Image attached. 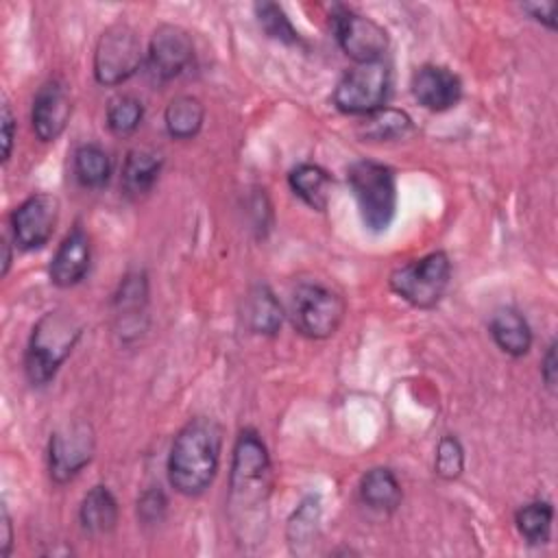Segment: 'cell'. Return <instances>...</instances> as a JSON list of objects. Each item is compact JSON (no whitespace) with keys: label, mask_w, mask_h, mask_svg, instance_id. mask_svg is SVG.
Wrapping results in <instances>:
<instances>
[{"label":"cell","mask_w":558,"mask_h":558,"mask_svg":"<svg viewBox=\"0 0 558 558\" xmlns=\"http://www.w3.org/2000/svg\"><path fill=\"white\" fill-rule=\"evenodd\" d=\"M390 94V70L384 61L355 63L333 89V107L347 116H371L386 107Z\"/></svg>","instance_id":"cell-8"},{"label":"cell","mask_w":558,"mask_h":558,"mask_svg":"<svg viewBox=\"0 0 558 558\" xmlns=\"http://www.w3.org/2000/svg\"><path fill=\"white\" fill-rule=\"evenodd\" d=\"M412 131V120L405 111L399 109H379L368 116V120L362 124V133L368 140L375 142H390L401 140Z\"/></svg>","instance_id":"cell-27"},{"label":"cell","mask_w":558,"mask_h":558,"mask_svg":"<svg viewBox=\"0 0 558 558\" xmlns=\"http://www.w3.org/2000/svg\"><path fill=\"white\" fill-rule=\"evenodd\" d=\"M244 320L253 333L275 336L283 323V310L279 299L266 283H257L244 299Z\"/></svg>","instance_id":"cell-19"},{"label":"cell","mask_w":558,"mask_h":558,"mask_svg":"<svg viewBox=\"0 0 558 558\" xmlns=\"http://www.w3.org/2000/svg\"><path fill=\"white\" fill-rule=\"evenodd\" d=\"M360 499L364 506L377 512H392L401 506L403 490L397 475L386 466L366 471L360 480Z\"/></svg>","instance_id":"cell-20"},{"label":"cell","mask_w":558,"mask_h":558,"mask_svg":"<svg viewBox=\"0 0 558 558\" xmlns=\"http://www.w3.org/2000/svg\"><path fill=\"white\" fill-rule=\"evenodd\" d=\"M318 523H320V501L318 497H305L294 514L288 521V543L292 551L303 554L305 545H312L316 534H318Z\"/></svg>","instance_id":"cell-26"},{"label":"cell","mask_w":558,"mask_h":558,"mask_svg":"<svg viewBox=\"0 0 558 558\" xmlns=\"http://www.w3.org/2000/svg\"><path fill=\"white\" fill-rule=\"evenodd\" d=\"M290 190L312 209L325 211L329 205L331 192V177L325 168L316 163H299L288 174Z\"/></svg>","instance_id":"cell-22"},{"label":"cell","mask_w":558,"mask_h":558,"mask_svg":"<svg viewBox=\"0 0 558 558\" xmlns=\"http://www.w3.org/2000/svg\"><path fill=\"white\" fill-rule=\"evenodd\" d=\"M203 122H205V107L196 96H190V94L174 96L163 111L166 131L174 140H192L194 135H198Z\"/></svg>","instance_id":"cell-23"},{"label":"cell","mask_w":558,"mask_h":558,"mask_svg":"<svg viewBox=\"0 0 558 558\" xmlns=\"http://www.w3.org/2000/svg\"><path fill=\"white\" fill-rule=\"evenodd\" d=\"M347 314V303L340 292L320 281H299L288 301L292 327L312 340L333 336Z\"/></svg>","instance_id":"cell-5"},{"label":"cell","mask_w":558,"mask_h":558,"mask_svg":"<svg viewBox=\"0 0 558 558\" xmlns=\"http://www.w3.org/2000/svg\"><path fill=\"white\" fill-rule=\"evenodd\" d=\"M168 508V499L163 495V490L159 486H150L146 488L140 499H137V517L140 521H144L146 525H155L163 519Z\"/></svg>","instance_id":"cell-31"},{"label":"cell","mask_w":558,"mask_h":558,"mask_svg":"<svg viewBox=\"0 0 558 558\" xmlns=\"http://www.w3.org/2000/svg\"><path fill=\"white\" fill-rule=\"evenodd\" d=\"M488 331L495 344L512 357H521L532 347V329L525 316L514 307H499L493 312Z\"/></svg>","instance_id":"cell-18"},{"label":"cell","mask_w":558,"mask_h":558,"mask_svg":"<svg viewBox=\"0 0 558 558\" xmlns=\"http://www.w3.org/2000/svg\"><path fill=\"white\" fill-rule=\"evenodd\" d=\"M96 438L85 421H74L59 427L48 442V471L52 482L65 484L74 480L94 458Z\"/></svg>","instance_id":"cell-10"},{"label":"cell","mask_w":558,"mask_h":558,"mask_svg":"<svg viewBox=\"0 0 558 558\" xmlns=\"http://www.w3.org/2000/svg\"><path fill=\"white\" fill-rule=\"evenodd\" d=\"M222 427L209 416L190 418L174 436L168 453L170 486L185 495H203L220 466Z\"/></svg>","instance_id":"cell-1"},{"label":"cell","mask_w":558,"mask_h":558,"mask_svg":"<svg viewBox=\"0 0 558 558\" xmlns=\"http://www.w3.org/2000/svg\"><path fill=\"white\" fill-rule=\"evenodd\" d=\"M541 377L545 386L554 392L556 390V379H558V360H556V342H551L545 351V357L541 362Z\"/></svg>","instance_id":"cell-34"},{"label":"cell","mask_w":558,"mask_h":558,"mask_svg":"<svg viewBox=\"0 0 558 558\" xmlns=\"http://www.w3.org/2000/svg\"><path fill=\"white\" fill-rule=\"evenodd\" d=\"M11 545H13V525H11L9 510L2 504V508H0V556L2 558H7L11 554Z\"/></svg>","instance_id":"cell-35"},{"label":"cell","mask_w":558,"mask_h":558,"mask_svg":"<svg viewBox=\"0 0 558 558\" xmlns=\"http://www.w3.org/2000/svg\"><path fill=\"white\" fill-rule=\"evenodd\" d=\"M59 222V198L48 192H37L24 198L11 211L13 242L22 251H37L48 244Z\"/></svg>","instance_id":"cell-11"},{"label":"cell","mask_w":558,"mask_h":558,"mask_svg":"<svg viewBox=\"0 0 558 558\" xmlns=\"http://www.w3.org/2000/svg\"><path fill=\"white\" fill-rule=\"evenodd\" d=\"M92 264V240L83 227H74L57 246L48 277L57 288H74L85 279Z\"/></svg>","instance_id":"cell-15"},{"label":"cell","mask_w":558,"mask_h":558,"mask_svg":"<svg viewBox=\"0 0 558 558\" xmlns=\"http://www.w3.org/2000/svg\"><path fill=\"white\" fill-rule=\"evenodd\" d=\"M13 140H15V118L11 111V105L4 100L2 102V161L7 163L13 150Z\"/></svg>","instance_id":"cell-33"},{"label":"cell","mask_w":558,"mask_h":558,"mask_svg":"<svg viewBox=\"0 0 558 558\" xmlns=\"http://www.w3.org/2000/svg\"><path fill=\"white\" fill-rule=\"evenodd\" d=\"M144 63V48L137 31L116 22L102 31L94 50V76L105 87L126 83Z\"/></svg>","instance_id":"cell-7"},{"label":"cell","mask_w":558,"mask_h":558,"mask_svg":"<svg viewBox=\"0 0 558 558\" xmlns=\"http://www.w3.org/2000/svg\"><path fill=\"white\" fill-rule=\"evenodd\" d=\"M410 89L423 109L436 113L456 107L462 98L460 76L453 70L436 63H425L416 68L410 81Z\"/></svg>","instance_id":"cell-14"},{"label":"cell","mask_w":558,"mask_h":558,"mask_svg":"<svg viewBox=\"0 0 558 558\" xmlns=\"http://www.w3.org/2000/svg\"><path fill=\"white\" fill-rule=\"evenodd\" d=\"M74 177L83 187H102L111 177V157L98 144H81L74 150Z\"/></svg>","instance_id":"cell-24"},{"label":"cell","mask_w":558,"mask_h":558,"mask_svg":"<svg viewBox=\"0 0 558 558\" xmlns=\"http://www.w3.org/2000/svg\"><path fill=\"white\" fill-rule=\"evenodd\" d=\"M194 59V44L185 28L177 24H159L148 41L146 63L155 81L166 83L181 76Z\"/></svg>","instance_id":"cell-12"},{"label":"cell","mask_w":558,"mask_h":558,"mask_svg":"<svg viewBox=\"0 0 558 558\" xmlns=\"http://www.w3.org/2000/svg\"><path fill=\"white\" fill-rule=\"evenodd\" d=\"M347 183L364 227L373 233L386 231L397 211L395 172L379 161L357 159L347 168Z\"/></svg>","instance_id":"cell-4"},{"label":"cell","mask_w":558,"mask_h":558,"mask_svg":"<svg viewBox=\"0 0 558 558\" xmlns=\"http://www.w3.org/2000/svg\"><path fill=\"white\" fill-rule=\"evenodd\" d=\"M163 168V157L161 153L146 148V146H135L126 153L124 163H122V190L131 198H140L153 190L157 183L159 174Z\"/></svg>","instance_id":"cell-16"},{"label":"cell","mask_w":558,"mask_h":558,"mask_svg":"<svg viewBox=\"0 0 558 558\" xmlns=\"http://www.w3.org/2000/svg\"><path fill=\"white\" fill-rule=\"evenodd\" d=\"M331 28L340 50L355 63L381 61L390 44L388 31L379 22L349 7H336L331 15Z\"/></svg>","instance_id":"cell-9"},{"label":"cell","mask_w":558,"mask_h":558,"mask_svg":"<svg viewBox=\"0 0 558 558\" xmlns=\"http://www.w3.org/2000/svg\"><path fill=\"white\" fill-rule=\"evenodd\" d=\"M72 118V96L63 81L41 83L31 105V126L39 142H54Z\"/></svg>","instance_id":"cell-13"},{"label":"cell","mask_w":558,"mask_h":558,"mask_svg":"<svg viewBox=\"0 0 558 558\" xmlns=\"http://www.w3.org/2000/svg\"><path fill=\"white\" fill-rule=\"evenodd\" d=\"M462 469H464V449L456 436L445 434L436 447L434 471L442 480H456L460 477Z\"/></svg>","instance_id":"cell-30"},{"label":"cell","mask_w":558,"mask_h":558,"mask_svg":"<svg viewBox=\"0 0 558 558\" xmlns=\"http://www.w3.org/2000/svg\"><path fill=\"white\" fill-rule=\"evenodd\" d=\"M118 514H120L118 501H116L113 493L102 484L89 488L78 506L81 527L96 536L109 534L118 523Z\"/></svg>","instance_id":"cell-21"},{"label":"cell","mask_w":558,"mask_h":558,"mask_svg":"<svg viewBox=\"0 0 558 558\" xmlns=\"http://www.w3.org/2000/svg\"><path fill=\"white\" fill-rule=\"evenodd\" d=\"M272 466L262 436L253 427L240 429L229 473V510L233 523L251 534V521H259L272 486Z\"/></svg>","instance_id":"cell-2"},{"label":"cell","mask_w":558,"mask_h":558,"mask_svg":"<svg viewBox=\"0 0 558 558\" xmlns=\"http://www.w3.org/2000/svg\"><path fill=\"white\" fill-rule=\"evenodd\" d=\"M83 329V320L65 307L41 314L39 320L33 325L24 351L26 379L33 386H46L50 379H54L63 362L78 344Z\"/></svg>","instance_id":"cell-3"},{"label":"cell","mask_w":558,"mask_h":558,"mask_svg":"<svg viewBox=\"0 0 558 558\" xmlns=\"http://www.w3.org/2000/svg\"><path fill=\"white\" fill-rule=\"evenodd\" d=\"M451 281V259L445 251H432L390 272V290L414 307L429 310L440 303Z\"/></svg>","instance_id":"cell-6"},{"label":"cell","mask_w":558,"mask_h":558,"mask_svg":"<svg viewBox=\"0 0 558 558\" xmlns=\"http://www.w3.org/2000/svg\"><path fill=\"white\" fill-rule=\"evenodd\" d=\"M2 251H4V257H2V277H4L11 268V244L7 240H2Z\"/></svg>","instance_id":"cell-36"},{"label":"cell","mask_w":558,"mask_h":558,"mask_svg":"<svg viewBox=\"0 0 558 558\" xmlns=\"http://www.w3.org/2000/svg\"><path fill=\"white\" fill-rule=\"evenodd\" d=\"M521 9L534 17L536 22H541L543 26H547L549 31L556 28V11H558V4L554 0H547V2H525L521 4Z\"/></svg>","instance_id":"cell-32"},{"label":"cell","mask_w":558,"mask_h":558,"mask_svg":"<svg viewBox=\"0 0 558 558\" xmlns=\"http://www.w3.org/2000/svg\"><path fill=\"white\" fill-rule=\"evenodd\" d=\"M148 305V279L144 272L135 270L129 272L113 294V314L120 323V333L124 331H140V318L146 316Z\"/></svg>","instance_id":"cell-17"},{"label":"cell","mask_w":558,"mask_h":558,"mask_svg":"<svg viewBox=\"0 0 558 558\" xmlns=\"http://www.w3.org/2000/svg\"><path fill=\"white\" fill-rule=\"evenodd\" d=\"M255 15H257L262 31L270 39L281 41V44H299V33L294 31L286 11L277 2H257Z\"/></svg>","instance_id":"cell-29"},{"label":"cell","mask_w":558,"mask_h":558,"mask_svg":"<svg viewBox=\"0 0 558 558\" xmlns=\"http://www.w3.org/2000/svg\"><path fill=\"white\" fill-rule=\"evenodd\" d=\"M551 521H554V508L549 501H541V499L521 506L514 514L517 530L530 545H543L549 541Z\"/></svg>","instance_id":"cell-25"},{"label":"cell","mask_w":558,"mask_h":558,"mask_svg":"<svg viewBox=\"0 0 558 558\" xmlns=\"http://www.w3.org/2000/svg\"><path fill=\"white\" fill-rule=\"evenodd\" d=\"M142 118H144L142 100L129 94L113 96L105 113V122L113 135H131L142 124Z\"/></svg>","instance_id":"cell-28"}]
</instances>
